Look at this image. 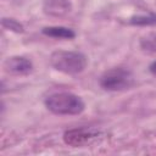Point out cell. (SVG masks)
<instances>
[{
	"label": "cell",
	"mask_w": 156,
	"mask_h": 156,
	"mask_svg": "<svg viewBox=\"0 0 156 156\" xmlns=\"http://www.w3.org/2000/svg\"><path fill=\"white\" fill-rule=\"evenodd\" d=\"M96 136L98 133L91 128L80 127V128H73L66 130L63 134V141L72 147H82L89 144Z\"/></svg>",
	"instance_id": "cell-4"
},
{
	"label": "cell",
	"mask_w": 156,
	"mask_h": 156,
	"mask_svg": "<svg viewBox=\"0 0 156 156\" xmlns=\"http://www.w3.org/2000/svg\"><path fill=\"white\" fill-rule=\"evenodd\" d=\"M149 69H150V72H151L154 76H156V61H154V62L150 65Z\"/></svg>",
	"instance_id": "cell-11"
},
{
	"label": "cell",
	"mask_w": 156,
	"mask_h": 156,
	"mask_svg": "<svg viewBox=\"0 0 156 156\" xmlns=\"http://www.w3.org/2000/svg\"><path fill=\"white\" fill-rule=\"evenodd\" d=\"M87 56L78 51L56 50L50 55V65L58 72L66 74H78L87 67Z\"/></svg>",
	"instance_id": "cell-2"
},
{
	"label": "cell",
	"mask_w": 156,
	"mask_h": 156,
	"mask_svg": "<svg viewBox=\"0 0 156 156\" xmlns=\"http://www.w3.org/2000/svg\"><path fill=\"white\" fill-rule=\"evenodd\" d=\"M132 24H138V26H149V24H156V15L150 13L147 16H135L130 18L129 21Z\"/></svg>",
	"instance_id": "cell-9"
},
{
	"label": "cell",
	"mask_w": 156,
	"mask_h": 156,
	"mask_svg": "<svg viewBox=\"0 0 156 156\" xmlns=\"http://www.w3.org/2000/svg\"><path fill=\"white\" fill-rule=\"evenodd\" d=\"M43 33L51 38L57 39H73L76 37V33L66 27L62 26H52V27H45L43 28Z\"/></svg>",
	"instance_id": "cell-7"
},
{
	"label": "cell",
	"mask_w": 156,
	"mask_h": 156,
	"mask_svg": "<svg viewBox=\"0 0 156 156\" xmlns=\"http://www.w3.org/2000/svg\"><path fill=\"white\" fill-rule=\"evenodd\" d=\"M134 84L133 73L124 67L110 68L100 77V85L107 91H122Z\"/></svg>",
	"instance_id": "cell-3"
},
{
	"label": "cell",
	"mask_w": 156,
	"mask_h": 156,
	"mask_svg": "<svg viewBox=\"0 0 156 156\" xmlns=\"http://www.w3.org/2000/svg\"><path fill=\"white\" fill-rule=\"evenodd\" d=\"M4 68L9 73L24 76V74H28L32 72L33 63L30 62V60H28L23 56H11L5 60Z\"/></svg>",
	"instance_id": "cell-5"
},
{
	"label": "cell",
	"mask_w": 156,
	"mask_h": 156,
	"mask_svg": "<svg viewBox=\"0 0 156 156\" xmlns=\"http://www.w3.org/2000/svg\"><path fill=\"white\" fill-rule=\"evenodd\" d=\"M44 12L52 17H61L68 13L72 9L69 0H45Z\"/></svg>",
	"instance_id": "cell-6"
},
{
	"label": "cell",
	"mask_w": 156,
	"mask_h": 156,
	"mask_svg": "<svg viewBox=\"0 0 156 156\" xmlns=\"http://www.w3.org/2000/svg\"><path fill=\"white\" fill-rule=\"evenodd\" d=\"M2 27L9 29V30L17 32V33L23 32V26L13 18H2Z\"/></svg>",
	"instance_id": "cell-10"
},
{
	"label": "cell",
	"mask_w": 156,
	"mask_h": 156,
	"mask_svg": "<svg viewBox=\"0 0 156 156\" xmlns=\"http://www.w3.org/2000/svg\"><path fill=\"white\" fill-rule=\"evenodd\" d=\"M140 48L145 52L155 54L156 52V33H147L146 35L141 37L140 39Z\"/></svg>",
	"instance_id": "cell-8"
},
{
	"label": "cell",
	"mask_w": 156,
	"mask_h": 156,
	"mask_svg": "<svg viewBox=\"0 0 156 156\" xmlns=\"http://www.w3.org/2000/svg\"><path fill=\"white\" fill-rule=\"evenodd\" d=\"M46 108L60 116H74L79 115L84 111L85 104L84 101L76 94L68 91H60L49 95L45 99Z\"/></svg>",
	"instance_id": "cell-1"
}]
</instances>
